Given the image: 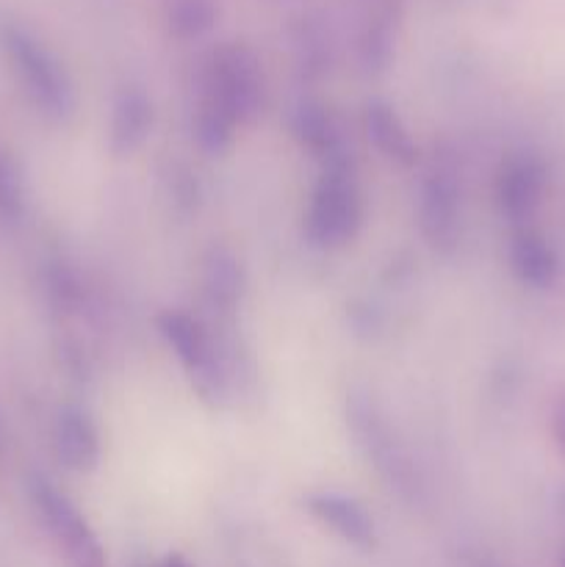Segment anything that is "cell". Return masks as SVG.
<instances>
[{"label": "cell", "mask_w": 565, "mask_h": 567, "mask_svg": "<svg viewBox=\"0 0 565 567\" xmlns=\"http://www.w3.org/2000/svg\"><path fill=\"white\" fill-rule=\"evenodd\" d=\"M161 567H194L192 563H188L186 557H183V554H170V557L164 559V565Z\"/></svg>", "instance_id": "obj_17"}, {"label": "cell", "mask_w": 565, "mask_h": 567, "mask_svg": "<svg viewBox=\"0 0 565 567\" xmlns=\"http://www.w3.org/2000/svg\"><path fill=\"white\" fill-rule=\"evenodd\" d=\"M366 131H369V138L377 144V150L391 161H397V164L413 166L415 158H419V147L410 138L408 127L402 125L397 111L388 109V105H369V111H366Z\"/></svg>", "instance_id": "obj_9"}, {"label": "cell", "mask_w": 565, "mask_h": 567, "mask_svg": "<svg viewBox=\"0 0 565 567\" xmlns=\"http://www.w3.org/2000/svg\"><path fill=\"white\" fill-rule=\"evenodd\" d=\"M510 260H513L515 275L530 286H548L557 275V264H554L552 249L546 247L541 236L535 233H518L510 247Z\"/></svg>", "instance_id": "obj_11"}, {"label": "cell", "mask_w": 565, "mask_h": 567, "mask_svg": "<svg viewBox=\"0 0 565 567\" xmlns=\"http://www.w3.org/2000/svg\"><path fill=\"white\" fill-rule=\"evenodd\" d=\"M458 208L460 188L449 172L438 169L427 177L421 188V233L427 236L430 247L438 252H449L458 241Z\"/></svg>", "instance_id": "obj_5"}, {"label": "cell", "mask_w": 565, "mask_h": 567, "mask_svg": "<svg viewBox=\"0 0 565 567\" xmlns=\"http://www.w3.org/2000/svg\"><path fill=\"white\" fill-rule=\"evenodd\" d=\"M360 227V197L343 164H330L310 199L305 233L316 247H341Z\"/></svg>", "instance_id": "obj_1"}, {"label": "cell", "mask_w": 565, "mask_h": 567, "mask_svg": "<svg viewBox=\"0 0 565 567\" xmlns=\"http://www.w3.org/2000/svg\"><path fill=\"white\" fill-rule=\"evenodd\" d=\"M294 133H297L299 142L308 150H314L316 155H332L338 153V136L332 131V122L327 120L321 111L316 109H302L294 120Z\"/></svg>", "instance_id": "obj_14"}, {"label": "cell", "mask_w": 565, "mask_h": 567, "mask_svg": "<svg viewBox=\"0 0 565 567\" xmlns=\"http://www.w3.org/2000/svg\"><path fill=\"white\" fill-rule=\"evenodd\" d=\"M158 330L164 341L172 347V352L177 354L183 369L192 374V380H197L199 391L205 396L216 391V385H222L219 374H216L214 347H210L205 330L192 316L181 313V310H166V313L158 316Z\"/></svg>", "instance_id": "obj_4"}, {"label": "cell", "mask_w": 565, "mask_h": 567, "mask_svg": "<svg viewBox=\"0 0 565 567\" xmlns=\"http://www.w3.org/2000/svg\"><path fill=\"white\" fill-rule=\"evenodd\" d=\"M308 509L314 513V518H319L321 524L330 526L338 537H343V540L352 543V546H377L374 520H371L369 513H366L358 502H352V498L338 496V493H319V496L308 498Z\"/></svg>", "instance_id": "obj_6"}, {"label": "cell", "mask_w": 565, "mask_h": 567, "mask_svg": "<svg viewBox=\"0 0 565 567\" xmlns=\"http://www.w3.org/2000/svg\"><path fill=\"white\" fill-rule=\"evenodd\" d=\"M31 496H33V504H37L39 515H42L44 526L53 532V537L59 540V546L64 548L66 565L70 567H109L97 537H94V532L89 529V524L83 520V515L78 513V507L64 496V493L55 491L50 482L33 480Z\"/></svg>", "instance_id": "obj_2"}, {"label": "cell", "mask_w": 565, "mask_h": 567, "mask_svg": "<svg viewBox=\"0 0 565 567\" xmlns=\"http://www.w3.org/2000/svg\"><path fill=\"white\" fill-rule=\"evenodd\" d=\"M22 208H25V194H22L20 172L9 155L0 153V216L20 219Z\"/></svg>", "instance_id": "obj_15"}, {"label": "cell", "mask_w": 565, "mask_h": 567, "mask_svg": "<svg viewBox=\"0 0 565 567\" xmlns=\"http://www.w3.org/2000/svg\"><path fill=\"white\" fill-rule=\"evenodd\" d=\"M543 169L532 158H510L499 169L496 197L510 219H524L541 199Z\"/></svg>", "instance_id": "obj_7"}, {"label": "cell", "mask_w": 565, "mask_h": 567, "mask_svg": "<svg viewBox=\"0 0 565 567\" xmlns=\"http://www.w3.org/2000/svg\"><path fill=\"white\" fill-rule=\"evenodd\" d=\"M55 452L72 471H92L100 460V437L81 410H64L55 421Z\"/></svg>", "instance_id": "obj_8"}, {"label": "cell", "mask_w": 565, "mask_h": 567, "mask_svg": "<svg viewBox=\"0 0 565 567\" xmlns=\"http://www.w3.org/2000/svg\"><path fill=\"white\" fill-rule=\"evenodd\" d=\"M236 114L230 111V105L219 97L216 92H210L205 97L203 109L197 116V142L199 147L208 155L222 153V150L230 144L233 127H236Z\"/></svg>", "instance_id": "obj_13"}, {"label": "cell", "mask_w": 565, "mask_h": 567, "mask_svg": "<svg viewBox=\"0 0 565 567\" xmlns=\"http://www.w3.org/2000/svg\"><path fill=\"white\" fill-rule=\"evenodd\" d=\"M203 282L205 291H208V297L214 299L216 305L230 308V305H236L238 297H242V266H238V260L233 258L230 252H225V249H210V255L205 258Z\"/></svg>", "instance_id": "obj_12"}, {"label": "cell", "mask_w": 565, "mask_h": 567, "mask_svg": "<svg viewBox=\"0 0 565 567\" xmlns=\"http://www.w3.org/2000/svg\"><path fill=\"white\" fill-rule=\"evenodd\" d=\"M153 125V109L142 94H122L111 120V150L116 155H127L147 138Z\"/></svg>", "instance_id": "obj_10"}, {"label": "cell", "mask_w": 565, "mask_h": 567, "mask_svg": "<svg viewBox=\"0 0 565 567\" xmlns=\"http://www.w3.org/2000/svg\"><path fill=\"white\" fill-rule=\"evenodd\" d=\"M3 48L9 53V59L14 61L17 72H20L22 83L31 92L33 103L44 111L53 120H64L70 114V86H66L64 75L59 72V66L50 61V55L39 48L33 39H28L25 33L17 31V28H6L3 31Z\"/></svg>", "instance_id": "obj_3"}, {"label": "cell", "mask_w": 565, "mask_h": 567, "mask_svg": "<svg viewBox=\"0 0 565 567\" xmlns=\"http://www.w3.org/2000/svg\"><path fill=\"white\" fill-rule=\"evenodd\" d=\"M563 567H565V559H563Z\"/></svg>", "instance_id": "obj_18"}, {"label": "cell", "mask_w": 565, "mask_h": 567, "mask_svg": "<svg viewBox=\"0 0 565 567\" xmlns=\"http://www.w3.org/2000/svg\"><path fill=\"white\" fill-rule=\"evenodd\" d=\"M554 435H557L559 449L565 452V402L557 408V415H554Z\"/></svg>", "instance_id": "obj_16"}]
</instances>
